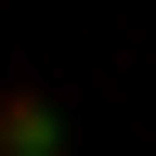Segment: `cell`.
Returning <instances> with one entry per match:
<instances>
[{"label":"cell","instance_id":"obj_1","mask_svg":"<svg viewBox=\"0 0 156 156\" xmlns=\"http://www.w3.org/2000/svg\"><path fill=\"white\" fill-rule=\"evenodd\" d=\"M0 156H65V104L39 78H0Z\"/></svg>","mask_w":156,"mask_h":156}]
</instances>
